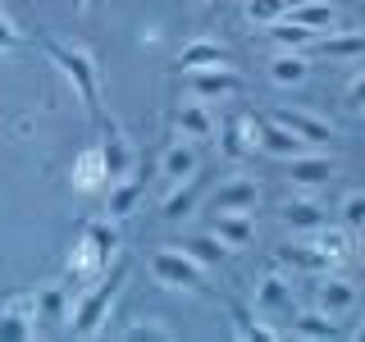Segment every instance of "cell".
I'll return each mask as SVG.
<instances>
[{"mask_svg": "<svg viewBox=\"0 0 365 342\" xmlns=\"http://www.w3.org/2000/svg\"><path fill=\"white\" fill-rule=\"evenodd\" d=\"M123 265H114L110 279H96L91 288L73 301V315H68V328H73V338H101L106 333V319H110V306H114V296H119L123 288Z\"/></svg>", "mask_w": 365, "mask_h": 342, "instance_id": "cell-1", "label": "cell"}, {"mask_svg": "<svg viewBox=\"0 0 365 342\" xmlns=\"http://www.w3.org/2000/svg\"><path fill=\"white\" fill-rule=\"evenodd\" d=\"M46 55L60 64V73L73 83L78 100L87 105V114H101V78H96V60L83 51V46H64V41H41Z\"/></svg>", "mask_w": 365, "mask_h": 342, "instance_id": "cell-2", "label": "cell"}, {"mask_svg": "<svg viewBox=\"0 0 365 342\" xmlns=\"http://www.w3.org/2000/svg\"><path fill=\"white\" fill-rule=\"evenodd\" d=\"M119 251V233L110 224H91L87 237L73 247V260H68V274L73 279H101L110 269V256Z\"/></svg>", "mask_w": 365, "mask_h": 342, "instance_id": "cell-3", "label": "cell"}, {"mask_svg": "<svg viewBox=\"0 0 365 342\" xmlns=\"http://www.w3.org/2000/svg\"><path fill=\"white\" fill-rule=\"evenodd\" d=\"M151 279L160 288H201L205 265L187 247H155L151 251Z\"/></svg>", "mask_w": 365, "mask_h": 342, "instance_id": "cell-4", "label": "cell"}, {"mask_svg": "<svg viewBox=\"0 0 365 342\" xmlns=\"http://www.w3.org/2000/svg\"><path fill=\"white\" fill-rule=\"evenodd\" d=\"M182 87H187V96H197V100H233V96H242V87H247V78L237 73L233 64H215V68H182Z\"/></svg>", "mask_w": 365, "mask_h": 342, "instance_id": "cell-5", "label": "cell"}, {"mask_svg": "<svg viewBox=\"0 0 365 342\" xmlns=\"http://www.w3.org/2000/svg\"><path fill=\"white\" fill-rule=\"evenodd\" d=\"M41 333L37 292H14L0 301V342H32Z\"/></svg>", "mask_w": 365, "mask_h": 342, "instance_id": "cell-6", "label": "cell"}, {"mask_svg": "<svg viewBox=\"0 0 365 342\" xmlns=\"http://www.w3.org/2000/svg\"><path fill=\"white\" fill-rule=\"evenodd\" d=\"M251 311L260 319H288L297 315V296H292V283L283 279V274H265V279L256 283V292H251Z\"/></svg>", "mask_w": 365, "mask_h": 342, "instance_id": "cell-7", "label": "cell"}, {"mask_svg": "<svg viewBox=\"0 0 365 342\" xmlns=\"http://www.w3.org/2000/svg\"><path fill=\"white\" fill-rule=\"evenodd\" d=\"M334 174H338V160L334 155H319V151H302V155L283 160V178H288L292 187H302V192L324 187Z\"/></svg>", "mask_w": 365, "mask_h": 342, "instance_id": "cell-8", "label": "cell"}, {"mask_svg": "<svg viewBox=\"0 0 365 342\" xmlns=\"http://www.w3.org/2000/svg\"><path fill=\"white\" fill-rule=\"evenodd\" d=\"M210 233L220 237V242L233 251H251L256 247V210H215V224H210Z\"/></svg>", "mask_w": 365, "mask_h": 342, "instance_id": "cell-9", "label": "cell"}, {"mask_svg": "<svg viewBox=\"0 0 365 342\" xmlns=\"http://www.w3.org/2000/svg\"><path fill=\"white\" fill-rule=\"evenodd\" d=\"M174 128L178 137H187V142H210L215 133H220V119H215V110H210V100H197V96H187V100H178V110H174Z\"/></svg>", "mask_w": 365, "mask_h": 342, "instance_id": "cell-10", "label": "cell"}, {"mask_svg": "<svg viewBox=\"0 0 365 342\" xmlns=\"http://www.w3.org/2000/svg\"><path fill=\"white\" fill-rule=\"evenodd\" d=\"M315 306H319V311H329V315H338V319H347L361 306V288L351 279H342V274H319Z\"/></svg>", "mask_w": 365, "mask_h": 342, "instance_id": "cell-11", "label": "cell"}, {"mask_svg": "<svg viewBox=\"0 0 365 342\" xmlns=\"http://www.w3.org/2000/svg\"><path fill=\"white\" fill-rule=\"evenodd\" d=\"M160 174H165L169 187H174V182H182V178H197V174H201V151H197V142L174 137V142L160 151Z\"/></svg>", "mask_w": 365, "mask_h": 342, "instance_id": "cell-12", "label": "cell"}, {"mask_svg": "<svg viewBox=\"0 0 365 342\" xmlns=\"http://www.w3.org/2000/svg\"><path fill=\"white\" fill-rule=\"evenodd\" d=\"M260 205V182L251 174H233L210 192V210H256Z\"/></svg>", "mask_w": 365, "mask_h": 342, "instance_id": "cell-13", "label": "cell"}, {"mask_svg": "<svg viewBox=\"0 0 365 342\" xmlns=\"http://www.w3.org/2000/svg\"><path fill=\"white\" fill-rule=\"evenodd\" d=\"M101 151H106V165H110V178L119 182V178H128L133 174V142H128V133L119 128L114 119H101Z\"/></svg>", "mask_w": 365, "mask_h": 342, "instance_id": "cell-14", "label": "cell"}, {"mask_svg": "<svg viewBox=\"0 0 365 342\" xmlns=\"http://www.w3.org/2000/svg\"><path fill=\"white\" fill-rule=\"evenodd\" d=\"M274 119L279 123H288V128L302 137L306 146H329L338 137V128L329 119H319V114H311V110H274Z\"/></svg>", "mask_w": 365, "mask_h": 342, "instance_id": "cell-15", "label": "cell"}, {"mask_svg": "<svg viewBox=\"0 0 365 342\" xmlns=\"http://www.w3.org/2000/svg\"><path fill=\"white\" fill-rule=\"evenodd\" d=\"M283 19H292V23H302V28H311V32H338L342 28V14H338V5H329V0H292L288 5V14Z\"/></svg>", "mask_w": 365, "mask_h": 342, "instance_id": "cell-16", "label": "cell"}, {"mask_svg": "<svg viewBox=\"0 0 365 342\" xmlns=\"http://www.w3.org/2000/svg\"><path fill=\"white\" fill-rule=\"evenodd\" d=\"M110 182H114V178H110V165H106L101 142L87 146V151H78V160H73V187H78V192H106Z\"/></svg>", "mask_w": 365, "mask_h": 342, "instance_id": "cell-17", "label": "cell"}, {"mask_svg": "<svg viewBox=\"0 0 365 342\" xmlns=\"http://www.w3.org/2000/svg\"><path fill=\"white\" fill-rule=\"evenodd\" d=\"M260 151L274 155V160H292V155L311 151V146H306L302 137L288 128V123H279L274 114H265V119H260Z\"/></svg>", "mask_w": 365, "mask_h": 342, "instance_id": "cell-18", "label": "cell"}, {"mask_svg": "<svg viewBox=\"0 0 365 342\" xmlns=\"http://www.w3.org/2000/svg\"><path fill=\"white\" fill-rule=\"evenodd\" d=\"M279 219H283V228H292V233H315V228L329 224V210L315 197H292V201L279 205Z\"/></svg>", "mask_w": 365, "mask_h": 342, "instance_id": "cell-19", "label": "cell"}, {"mask_svg": "<svg viewBox=\"0 0 365 342\" xmlns=\"http://www.w3.org/2000/svg\"><path fill=\"white\" fill-rule=\"evenodd\" d=\"M311 55L306 51H274L269 55V83L274 87H302L311 78Z\"/></svg>", "mask_w": 365, "mask_h": 342, "instance_id": "cell-20", "label": "cell"}, {"mask_svg": "<svg viewBox=\"0 0 365 342\" xmlns=\"http://www.w3.org/2000/svg\"><path fill=\"white\" fill-rule=\"evenodd\" d=\"M288 333L292 338H306V342H329V338H342V324H338V315H329V311H297L292 315V324H288Z\"/></svg>", "mask_w": 365, "mask_h": 342, "instance_id": "cell-21", "label": "cell"}, {"mask_svg": "<svg viewBox=\"0 0 365 342\" xmlns=\"http://www.w3.org/2000/svg\"><path fill=\"white\" fill-rule=\"evenodd\" d=\"M279 265L302 269V274H329L334 260H329L315 242H288V247H279Z\"/></svg>", "mask_w": 365, "mask_h": 342, "instance_id": "cell-22", "label": "cell"}, {"mask_svg": "<svg viewBox=\"0 0 365 342\" xmlns=\"http://www.w3.org/2000/svg\"><path fill=\"white\" fill-rule=\"evenodd\" d=\"M178 64L182 68H215V64H228V51L210 37H192V41H182Z\"/></svg>", "mask_w": 365, "mask_h": 342, "instance_id": "cell-23", "label": "cell"}, {"mask_svg": "<svg viewBox=\"0 0 365 342\" xmlns=\"http://www.w3.org/2000/svg\"><path fill=\"white\" fill-rule=\"evenodd\" d=\"M319 55H329V60H361L365 55V32H356V28L324 32V37H319Z\"/></svg>", "mask_w": 365, "mask_h": 342, "instance_id": "cell-24", "label": "cell"}, {"mask_svg": "<svg viewBox=\"0 0 365 342\" xmlns=\"http://www.w3.org/2000/svg\"><path fill=\"white\" fill-rule=\"evenodd\" d=\"M137 197H142V182H137L133 174L119 178V182H110V187H106V210H110V219H128V214L137 210Z\"/></svg>", "mask_w": 365, "mask_h": 342, "instance_id": "cell-25", "label": "cell"}, {"mask_svg": "<svg viewBox=\"0 0 365 342\" xmlns=\"http://www.w3.org/2000/svg\"><path fill=\"white\" fill-rule=\"evenodd\" d=\"M269 37H274V46L279 51H306V46H319V32H311V28H302V23H292V19H279L274 28H265Z\"/></svg>", "mask_w": 365, "mask_h": 342, "instance_id": "cell-26", "label": "cell"}, {"mask_svg": "<svg viewBox=\"0 0 365 342\" xmlns=\"http://www.w3.org/2000/svg\"><path fill=\"white\" fill-rule=\"evenodd\" d=\"M197 192H201V174L174 182V192L160 201V214H165V219H182V214H192V201H197Z\"/></svg>", "mask_w": 365, "mask_h": 342, "instance_id": "cell-27", "label": "cell"}, {"mask_svg": "<svg viewBox=\"0 0 365 342\" xmlns=\"http://www.w3.org/2000/svg\"><path fill=\"white\" fill-rule=\"evenodd\" d=\"M182 247H187L192 251V256H197L201 260V265L205 269H215V265H224V260L228 256H233V251H228L224 242H220V237H215V233H201V237H187V242H182Z\"/></svg>", "mask_w": 365, "mask_h": 342, "instance_id": "cell-28", "label": "cell"}, {"mask_svg": "<svg viewBox=\"0 0 365 342\" xmlns=\"http://www.w3.org/2000/svg\"><path fill=\"white\" fill-rule=\"evenodd\" d=\"M338 224H342V233H351V237L365 233V192H347V197L338 201Z\"/></svg>", "mask_w": 365, "mask_h": 342, "instance_id": "cell-29", "label": "cell"}, {"mask_svg": "<svg viewBox=\"0 0 365 342\" xmlns=\"http://www.w3.org/2000/svg\"><path fill=\"white\" fill-rule=\"evenodd\" d=\"M292 0H242V14L247 23H256V28H274L283 14H288Z\"/></svg>", "mask_w": 365, "mask_h": 342, "instance_id": "cell-30", "label": "cell"}, {"mask_svg": "<svg viewBox=\"0 0 365 342\" xmlns=\"http://www.w3.org/2000/svg\"><path fill=\"white\" fill-rule=\"evenodd\" d=\"M123 338H128V342H174V328L160 324L155 315H146V324H128Z\"/></svg>", "mask_w": 365, "mask_h": 342, "instance_id": "cell-31", "label": "cell"}, {"mask_svg": "<svg viewBox=\"0 0 365 342\" xmlns=\"http://www.w3.org/2000/svg\"><path fill=\"white\" fill-rule=\"evenodd\" d=\"M342 96H347V105L356 110V114H365V68H361V73H351V78H347V87H342Z\"/></svg>", "mask_w": 365, "mask_h": 342, "instance_id": "cell-32", "label": "cell"}, {"mask_svg": "<svg viewBox=\"0 0 365 342\" xmlns=\"http://www.w3.org/2000/svg\"><path fill=\"white\" fill-rule=\"evenodd\" d=\"M19 46V32H14V23H9V14L0 9V51H14Z\"/></svg>", "mask_w": 365, "mask_h": 342, "instance_id": "cell-33", "label": "cell"}, {"mask_svg": "<svg viewBox=\"0 0 365 342\" xmlns=\"http://www.w3.org/2000/svg\"><path fill=\"white\" fill-rule=\"evenodd\" d=\"M201 5H210V9H220V5H224V0H201Z\"/></svg>", "mask_w": 365, "mask_h": 342, "instance_id": "cell-34", "label": "cell"}, {"mask_svg": "<svg viewBox=\"0 0 365 342\" xmlns=\"http://www.w3.org/2000/svg\"><path fill=\"white\" fill-rule=\"evenodd\" d=\"M361 265H365V233H361Z\"/></svg>", "mask_w": 365, "mask_h": 342, "instance_id": "cell-35", "label": "cell"}, {"mask_svg": "<svg viewBox=\"0 0 365 342\" xmlns=\"http://www.w3.org/2000/svg\"><path fill=\"white\" fill-rule=\"evenodd\" d=\"M78 5H101V0H78Z\"/></svg>", "mask_w": 365, "mask_h": 342, "instance_id": "cell-36", "label": "cell"}]
</instances>
